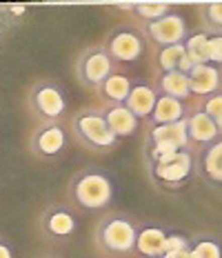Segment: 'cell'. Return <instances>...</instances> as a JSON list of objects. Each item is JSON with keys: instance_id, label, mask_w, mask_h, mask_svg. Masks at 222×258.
Masks as SVG:
<instances>
[{"instance_id": "28", "label": "cell", "mask_w": 222, "mask_h": 258, "mask_svg": "<svg viewBox=\"0 0 222 258\" xmlns=\"http://www.w3.org/2000/svg\"><path fill=\"white\" fill-rule=\"evenodd\" d=\"M191 247V240L187 236L180 234H171L167 236V243H165V251H176V249H189Z\"/></svg>"}, {"instance_id": "10", "label": "cell", "mask_w": 222, "mask_h": 258, "mask_svg": "<svg viewBox=\"0 0 222 258\" xmlns=\"http://www.w3.org/2000/svg\"><path fill=\"white\" fill-rule=\"evenodd\" d=\"M40 225L53 238H69V236L76 234V229H78V218H76V214L69 207L56 205V207L45 209V214H42V218H40Z\"/></svg>"}, {"instance_id": "3", "label": "cell", "mask_w": 222, "mask_h": 258, "mask_svg": "<svg viewBox=\"0 0 222 258\" xmlns=\"http://www.w3.org/2000/svg\"><path fill=\"white\" fill-rule=\"evenodd\" d=\"M73 136L80 145H85L91 152H111L120 138L109 129L100 109H83L71 120Z\"/></svg>"}, {"instance_id": "4", "label": "cell", "mask_w": 222, "mask_h": 258, "mask_svg": "<svg viewBox=\"0 0 222 258\" xmlns=\"http://www.w3.org/2000/svg\"><path fill=\"white\" fill-rule=\"evenodd\" d=\"M196 171V156L189 149H180L176 154L160 156V158L151 160L149 174L156 185L165 187V189H178L191 178Z\"/></svg>"}, {"instance_id": "18", "label": "cell", "mask_w": 222, "mask_h": 258, "mask_svg": "<svg viewBox=\"0 0 222 258\" xmlns=\"http://www.w3.org/2000/svg\"><path fill=\"white\" fill-rule=\"evenodd\" d=\"M158 91L160 96H169V98L176 100H185L191 96V89H189V78L187 74L182 72H165L160 74L158 78Z\"/></svg>"}, {"instance_id": "24", "label": "cell", "mask_w": 222, "mask_h": 258, "mask_svg": "<svg viewBox=\"0 0 222 258\" xmlns=\"http://www.w3.org/2000/svg\"><path fill=\"white\" fill-rule=\"evenodd\" d=\"M191 258H222V247L213 238H198L189 247Z\"/></svg>"}, {"instance_id": "19", "label": "cell", "mask_w": 222, "mask_h": 258, "mask_svg": "<svg viewBox=\"0 0 222 258\" xmlns=\"http://www.w3.org/2000/svg\"><path fill=\"white\" fill-rule=\"evenodd\" d=\"M131 80H129L124 74H118V72H113L109 78L102 83V96H105L109 103H124V100L129 98V91H131Z\"/></svg>"}, {"instance_id": "27", "label": "cell", "mask_w": 222, "mask_h": 258, "mask_svg": "<svg viewBox=\"0 0 222 258\" xmlns=\"http://www.w3.org/2000/svg\"><path fill=\"white\" fill-rule=\"evenodd\" d=\"M12 27H14V18L7 12V5H0V45L5 42L7 34L12 31Z\"/></svg>"}, {"instance_id": "29", "label": "cell", "mask_w": 222, "mask_h": 258, "mask_svg": "<svg viewBox=\"0 0 222 258\" xmlns=\"http://www.w3.org/2000/svg\"><path fill=\"white\" fill-rule=\"evenodd\" d=\"M7 12L12 14V18H20V16H25L27 7L25 5H7Z\"/></svg>"}, {"instance_id": "12", "label": "cell", "mask_w": 222, "mask_h": 258, "mask_svg": "<svg viewBox=\"0 0 222 258\" xmlns=\"http://www.w3.org/2000/svg\"><path fill=\"white\" fill-rule=\"evenodd\" d=\"M196 171L211 185H222V136L196 156Z\"/></svg>"}, {"instance_id": "22", "label": "cell", "mask_w": 222, "mask_h": 258, "mask_svg": "<svg viewBox=\"0 0 222 258\" xmlns=\"http://www.w3.org/2000/svg\"><path fill=\"white\" fill-rule=\"evenodd\" d=\"M133 12H136L138 18L154 23V20H160L167 14H171V5L169 3H133Z\"/></svg>"}, {"instance_id": "15", "label": "cell", "mask_w": 222, "mask_h": 258, "mask_svg": "<svg viewBox=\"0 0 222 258\" xmlns=\"http://www.w3.org/2000/svg\"><path fill=\"white\" fill-rule=\"evenodd\" d=\"M167 234L162 227L156 225H142L136 234V249L147 258H162L165 254V243H167Z\"/></svg>"}, {"instance_id": "21", "label": "cell", "mask_w": 222, "mask_h": 258, "mask_svg": "<svg viewBox=\"0 0 222 258\" xmlns=\"http://www.w3.org/2000/svg\"><path fill=\"white\" fill-rule=\"evenodd\" d=\"M185 56H187L185 42H180V45H171V47H162L160 53H158V64H160L162 74L176 72V69L180 67V62H182Z\"/></svg>"}, {"instance_id": "23", "label": "cell", "mask_w": 222, "mask_h": 258, "mask_svg": "<svg viewBox=\"0 0 222 258\" xmlns=\"http://www.w3.org/2000/svg\"><path fill=\"white\" fill-rule=\"evenodd\" d=\"M200 12H202L204 27L211 31V36H222V0L220 3L202 5Z\"/></svg>"}, {"instance_id": "2", "label": "cell", "mask_w": 222, "mask_h": 258, "mask_svg": "<svg viewBox=\"0 0 222 258\" xmlns=\"http://www.w3.org/2000/svg\"><path fill=\"white\" fill-rule=\"evenodd\" d=\"M138 227L124 214H107L96 225V245L109 256H127L136 249Z\"/></svg>"}, {"instance_id": "25", "label": "cell", "mask_w": 222, "mask_h": 258, "mask_svg": "<svg viewBox=\"0 0 222 258\" xmlns=\"http://www.w3.org/2000/svg\"><path fill=\"white\" fill-rule=\"evenodd\" d=\"M202 111L215 122V125H218V129L222 132V94L220 91L218 94H213V96H209V98L204 100Z\"/></svg>"}, {"instance_id": "1", "label": "cell", "mask_w": 222, "mask_h": 258, "mask_svg": "<svg viewBox=\"0 0 222 258\" xmlns=\"http://www.w3.org/2000/svg\"><path fill=\"white\" fill-rule=\"evenodd\" d=\"M69 191L80 209H105L111 205L113 196H116L111 176L94 167L78 171L69 185Z\"/></svg>"}, {"instance_id": "17", "label": "cell", "mask_w": 222, "mask_h": 258, "mask_svg": "<svg viewBox=\"0 0 222 258\" xmlns=\"http://www.w3.org/2000/svg\"><path fill=\"white\" fill-rule=\"evenodd\" d=\"M185 105L182 100L169 98V96H158V103L154 107L151 114V125H171V122H180L185 120Z\"/></svg>"}, {"instance_id": "14", "label": "cell", "mask_w": 222, "mask_h": 258, "mask_svg": "<svg viewBox=\"0 0 222 258\" xmlns=\"http://www.w3.org/2000/svg\"><path fill=\"white\" fill-rule=\"evenodd\" d=\"M185 122H187L189 141H196L198 145H211L213 141H218V138L222 136L218 125H215L202 109H196L189 116H185Z\"/></svg>"}, {"instance_id": "7", "label": "cell", "mask_w": 222, "mask_h": 258, "mask_svg": "<svg viewBox=\"0 0 222 258\" xmlns=\"http://www.w3.org/2000/svg\"><path fill=\"white\" fill-rule=\"evenodd\" d=\"M105 49L113 62H133L144 53V36L133 27H118L109 34Z\"/></svg>"}, {"instance_id": "11", "label": "cell", "mask_w": 222, "mask_h": 258, "mask_svg": "<svg viewBox=\"0 0 222 258\" xmlns=\"http://www.w3.org/2000/svg\"><path fill=\"white\" fill-rule=\"evenodd\" d=\"M100 111H102V116H105L109 129L118 138H129L138 132L140 120L129 111V107L124 103H107Z\"/></svg>"}, {"instance_id": "30", "label": "cell", "mask_w": 222, "mask_h": 258, "mask_svg": "<svg viewBox=\"0 0 222 258\" xmlns=\"http://www.w3.org/2000/svg\"><path fill=\"white\" fill-rule=\"evenodd\" d=\"M162 258H191L189 249H176V251H165Z\"/></svg>"}, {"instance_id": "9", "label": "cell", "mask_w": 222, "mask_h": 258, "mask_svg": "<svg viewBox=\"0 0 222 258\" xmlns=\"http://www.w3.org/2000/svg\"><path fill=\"white\" fill-rule=\"evenodd\" d=\"M67 145V134L60 122H40L36 132L29 138V149L36 156L49 158V156H58Z\"/></svg>"}, {"instance_id": "31", "label": "cell", "mask_w": 222, "mask_h": 258, "mask_svg": "<svg viewBox=\"0 0 222 258\" xmlns=\"http://www.w3.org/2000/svg\"><path fill=\"white\" fill-rule=\"evenodd\" d=\"M0 258H14L12 249H9V245L3 243V240H0Z\"/></svg>"}, {"instance_id": "6", "label": "cell", "mask_w": 222, "mask_h": 258, "mask_svg": "<svg viewBox=\"0 0 222 258\" xmlns=\"http://www.w3.org/2000/svg\"><path fill=\"white\" fill-rule=\"evenodd\" d=\"M113 64L116 62L111 60L105 47H87L78 56V62H76V78L85 87L100 89L102 83L113 74Z\"/></svg>"}, {"instance_id": "5", "label": "cell", "mask_w": 222, "mask_h": 258, "mask_svg": "<svg viewBox=\"0 0 222 258\" xmlns=\"http://www.w3.org/2000/svg\"><path fill=\"white\" fill-rule=\"evenodd\" d=\"M29 109L42 122H58L67 109V94L56 80H38L29 91Z\"/></svg>"}, {"instance_id": "26", "label": "cell", "mask_w": 222, "mask_h": 258, "mask_svg": "<svg viewBox=\"0 0 222 258\" xmlns=\"http://www.w3.org/2000/svg\"><path fill=\"white\" fill-rule=\"evenodd\" d=\"M207 58H209V64H213V67H222V36H211L209 34Z\"/></svg>"}, {"instance_id": "13", "label": "cell", "mask_w": 222, "mask_h": 258, "mask_svg": "<svg viewBox=\"0 0 222 258\" xmlns=\"http://www.w3.org/2000/svg\"><path fill=\"white\" fill-rule=\"evenodd\" d=\"M189 78V89L196 96H213L218 94L220 85H222V76L218 72V67L213 64H196L191 72L187 74Z\"/></svg>"}, {"instance_id": "8", "label": "cell", "mask_w": 222, "mask_h": 258, "mask_svg": "<svg viewBox=\"0 0 222 258\" xmlns=\"http://www.w3.org/2000/svg\"><path fill=\"white\" fill-rule=\"evenodd\" d=\"M147 38H151L156 45L160 47H171V45H180L187 40V23L180 14H167L165 18L147 23L144 27Z\"/></svg>"}, {"instance_id": "20", "label": "cell", "mask_w": 222, "mask_h": 258, "mask_svg": "<svg viewBox=\"0 0 222 258\" xmlns=\"http://www.w3.org/2000/svg\"><path fill=\"white\" fill-rule=\"evenodd\" d=\"M207 40H209L207 31H198V34H193V36H187L185 49H187V58L193 64H209V58H207Z\"/></svg>"}, {"instance_id": "16", "label": "cell", "mask_w": 222, "mask_h": 258, "mask_svg": "<svg viewBox=\"0 0 222 258\" xmlns=\"http://www.w3.org/2000/svg\"><path fill=\"white\" fill-rule=\"evenodd\" d=\"M156 103H158V94H156V89L149 87L147 83L133 85L131 91H129V98L124 100V105L129 107V111H131L138 120L140 118H151Z\"/></svg>"}]
</instances>
